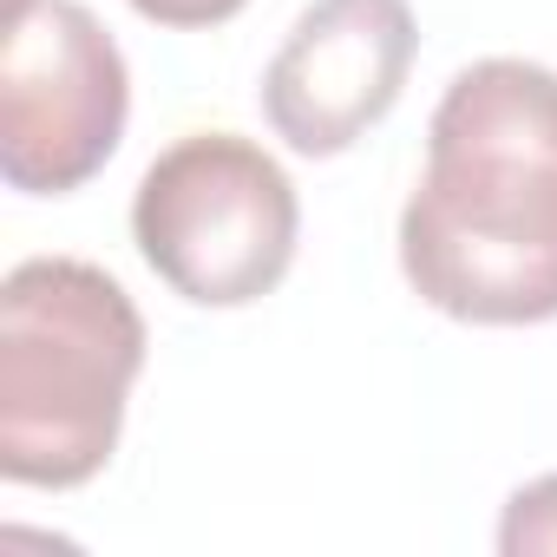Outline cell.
Masks as SVG:
<instances>
[{"instance_id":"6da1fadb","label":"cell","mask_w":557,"mask_h":557,"mask_svg":"<svg viewBox=\"0 0 557 557\" xmlns=\"http://www.w3.org/2000/svg\"><path fill=\"white\" fill-rule=\"evenodd\" d=\"M400 269L426 309L472 329L557 322V73L466 66L426 125L400 210Z\"/></svg>"},{"instance_id":"7a4b0ae2","label":"cell","mask_w":557,"mask_h":557,"mask_svg":"<svg viewBox=\"0 0 557 557\" xmlns=\"http://www.w3.org/2000/svg\"><path fill=\"white\" fill-rule=\"evenodd\" d=\"M145 315L99 262L27 256L0 283V479L73 492L119 453Z\"/></svg>"},{"instance_id":"3957f363","label":"cell","mask_w":557,"mask_h":557,"mask_svg":"<svg viewBox=\"0 0 557 557\" xmlns=\"http://www.w3.org/2000/svg\"><path fill=\"white\" fill-rule=\"evenodd\" d=\"M132 236L171 296L197 309H249L289 275L302 203L256 138L190 132L138 177Z\"/></svg>"},{"instance_id":"277c9868","label":"cell","mask_w":557,"mask_h":557,"mask_svg":"<svg viewBox=\"0 0 557 557\" xmlns=\"http://www.w3.org/2000/svg\"><path fill=\"white\" fill-rule=\"evenodd\" d=\"M132 119L119 40L79 0H8L0 34V177L27 197L92 184Z\"/></svg>"},{"instance_id":"5b68a950","label":"cell","mask_w":557,"mask_h":557,"mask_svg":"<svg viewBox=\"0 0 557 557\" xmlns=\"http://www.w3.org/2000/svg\"><path fill=\"white\" fill-rule=\"evenodd\" d=\"M413 53L407 0H315L262 73V119L302 158H342L400 106Z\"/></svg>"},{"instance_id":"8992f818","label":"cell","mask_w":557,"mask_h":557,"mask_svg":"<svg viewBox=\"0 0 557 557\" xmlns=\"http://www.w3.org/2000/svg\"><path fill=\"white\" fill-rule=\"evenodd\" d=\"M498 550L505 557H537V550H557V472L531 479L511 492L505 518H498Z\"/></svg>"},{"instance_id":"52a82bcc","label":"cell","mask_w":557,"mask_h":557,"mask_svg":"<svg viewBox=\"0 0 557 557\" xmlns=\"http://www.w3.org/2000/svg\"><path fill=\"white\" fill-rule=\"evenodd\" d=\"M132 8L158 27H177V34H197V27H223L236 21L249 0H132Z\"/></svg>"}]
</instances>
